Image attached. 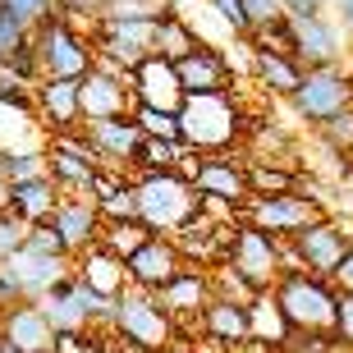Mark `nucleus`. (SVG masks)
<instances>
[{"instance_id":"obj_27","label":"nucleus","mask_w":353,"mask_h":353,"mask_svg":"<svg viewBox=\"0 0 353 353\" xmlns=\"http://www.w3.org/2000/svg\"><path fill=\"white\" fill-rule=\"evenodd\" d=\"M32 303L46 312L51 330H88L92 326L88 307H83V299H79V275H74V271H65L46 294H41V299H32Z\"/></svg>"},{"instance_id":"obj_51","label":"nucleus","mask_w":353,"mask_h":353,"mask_svg":"<svg viewBox=\"0 0 353 353\" xmlns=\"http://www.w3.org/2000/svg\"><path fill=\"white\" fill-rule=\"evenodd\" d=\"M285 5V14H307V10H321L326 0H280Z\"/></svg>"},{"instance_id":"obj_22","label":"nucleus","mask_w":353,"mask_h":353,"mask_svg":"<svg viewBox=\"0 0 353 353\" xmlns=\"http://www.w3.org/2000/svg\"><path fill=\"white\" fill-rule=\"evenodd\" d=\"M0 340L14 353H46L55 340V330L37 303H14L10 312H0Z\"/></svg>"},{"instance_id":"obj_24","label":"nucleus","mask_w":353,"mask_h":353,"mask_svg":"<svg viewBox=\"0 0 353 353\" xmlns=\"http://www.w3.org/2000/svg\"><path fill=\"white\" fill-rule=\"evenodd\" d=\"M5 266H10V275L23 285L28 303H32V299H41V294H46L74 262H69V257H55V252H37V248L23 243V248H14L10 257H5Z\"/></svg>"},{"instance_id":"obj_3","label":"nucleus","mask_w":353,"mask_h":353,"mask_svg":"<svg viewBox=\"0 0 353 353\" xmlns=\"http://www.w3.org/2000/svg\"><path fill=\"white\" fill-rule=\"evenodd\" d=\"M28 32H32V46H37L41 79H83V74L97 65V41H92V28L65 19L60 10H51L46 19H37Z\"/></svg>"},{"instance_id":"obj_48","label":"nucleus","mask_w":353,"mask_h":353,"mask_svg":"<svg viewBox=\"0 0 353 353\" xmlns=\"http://www.w3.org/2000/svg\"><path fill=\"white\" fill-rule=\"evenodd\" d=\"M14 303H28V294H23V285L10 275V266L0 262V312H10Z\"/></svg>"},{"instance_id":"obj_10","label":"nucleus","mask_w":353,"mask_h":353,"mask_svg":"<svg viewBox=\"0 0 353 353\" xmlns=\"http://www.w3.org/2000/svg\"><path fill=\"white\" fill-rule=\"evenodd\" d=\"M321 216H326V202L307 193H275V197H248L243 202V221L275 239H294L299 230H307Z\"/></svg>"},{"instance_id":"obj_1","label":"nucleus","mask_w":353,"mask_h":353,"mask_svg":"<svg viewBox=\"0 0 353 353\" xmlns=\"http://www.w3.org/2000/svg\"><path fill=\"white\" fill-rule=\"evenodd\" d=\"M179 143L202 152V157H221L239 152L243 133L252 124V110L239 101V92H197L179 101Z\"/></svg>"},{"instance_id":"obj_41","label":"nucleus","mask_w":353,"mask_h":353,"mask_svg":"<svg viewBox=\"0 0 353 353\" xmlns=\"http://www.w3.org/2000/svg\"><path fill=\"white\" fill-rule=\"evenodd\" d=\"M23 41H28V23L19 19V14H10L5 5H0V65H5V60H10Z\"/></svg>"},{"instance_id":"obj_32","label":"nucleus","mask_w":353,"mask_h":353,"mask_svg":"<svg viewBox=\"0 0 353 353\" xmlns=\"http://www.w3.org/2000/svg\"><path fill=\"white\" fill-rule=\"evenodd\" d=\"M152 239V230H147L138 216H129V221H101V248H110L115 257H129V252H138Z\"/></svg>"},{"instance_id":"obj_18","label":"nucleus","mask_w":353,"mask_h":353,"mask_svg":"<svg viewBox=\"0 0 353 353\" xmlns=\"http://www.w3.org/2000/svg\"><path fill=\"white\" fill-rule=\"evenodd\" d=\"M79 105H83V124L88 119H115V115H133V88L129 79H115V74H101V69H88L79 79Z\"/></svg>"},{"instance_id":"obj_56","label":"nucleus","mask_w":353,"mask_h":353,"mask_svg":"<svg viewBox=\"0 0 353 353\" xmlns=\"http://www.w3.org/2000/svg\"><path fill=\"white\" fill-rule=\"evenodd\" d=\"M0 353H14V349H0Z\"/></svg>"},{"instance_id":"obj_50","label":"nucleus","mask_w":353,"mask_h":353,"mask_svg":"<svg viewBox=\"0 0 353 353\" xmlns=\"http://www.w3.org/2000/svg\"><path fill=\"white\" fill-rule=\"evenodd\" d=\"M326 14L353 37V0H326Z\"/></svg>"},{"instance_id":"obj_11","label":"nucleus","mask_w":353,"mask_h":353,"mask_svg":"<svg viewBox=\"0 0 353 353\" xmlns=\"http://www.w3.org/2000/svg\"><path fill=\"white\" fill-rule=\"evenodd\" d=\"M289 248H294V257H299L303 271L330 280V271L340 266V257L353 248V239H349V230H344L340 221L321 216V221H312L307 230H299V234L289 239Z\"/></svg>"},{"instance_id":"obj_25","label":"nucleus","mask_w":353,"mask_h":353,"mask_svg":"<svg viewBox=\"0 0 353 353\" xmlns=\"http://www.w3.org/2000/svg\"><path fill=\"white\" fill-rule=\"evenodd\" d=\"M193 326L202 330L211 344L239 349V344H248V303H230V299H216V294H211Z\"/></svg>"},{"instance_id":"obj_54","label":"nucleus","mask_w":353,"mask_h":353,"mask_svg":"<svg viewBox=\"0 0 353 353\" xmlns=\"http://www.w3.org/2000/svg\"><path fill=\"white\" fill-rule=\"evenodd\" d=\"M119 353H152V349H138V344H124V340H119Z\"/></svg>"},{"instance_id":"obj_9","label":"nucleus","mask_w":353,"mask_h":353,"mask_svg":"<svg viewBox=\"0 0 353 353\" xmlns=\"http://www.w3.org/2000/svg\"><path fill=\"white\" fill-rule=\"evenodd\" d=\"M289 19V32H294V55H299L303 69H321V65H344V55H349V46H344V32L335 19L326 14V5L321 10H307V14H285Z\"/></svg>"},{"instance_id":"obj_19","label":"nucleus","mask_w":353,"mask_h":353,"mask_svg":"<svg viewBox=\"0 0 353 353\" xmlns=\"http://www.w3.org/2000/svg\"><path fill=\"white\" fill-rule=\"evenodd\" d=\"M207 299H211V271H207V266H183L170 285L157 289V303L174 316L179 335H183V326H193V321H197V312L207 307Z\"/></svg>"},{"instance_id":"obj_12","label":"nucleus","mask_w":353,"mask_h":353,"mask_svg":"<svg viewBox=\"0 0 353 353\" xmlns=\"http://www.w3.org/2000/svg\"><path fill=\"white\" fill-rule=\"evenodd\" d=\"M83 138L92 143V152H97V161H101L105 170L133 174V161H138V147H143V129L133 124V115L88 119L83 124Z\"/></svg>"},{"instance_id":"obj_58","label":"nucleus","mask_w":353,"mask_h":353,"mask_svg":"<svg viewBox=\"0 0 353 353\" xmlns=\"http://www.w3.org/2000/svg\"><path fill=\"white\" fill-rule=\"evenodd\" d=\"M46 353H51V349H46Z\"/></svg>"},{"instance_id":"obj_21","label":"nucleus","mask_w":353,"mask_h":353,"mask_svg":"<svg viewBox=\"0 0 353 353\" xmlns=\"http://www.w3.org/2000/svg\"><path fill=\"white\" fill-rule=\"evenodd\" d=\"M129 88H133V101L161 105V110H179V101H183L179 74H174V65H170V60H161V55H147V60L133 65Z\"/></svg>"},{"instance_id":"obj_26","label":"nucleus","mask_w":353,"mask_h":353,"mask_svg":"<svg viewBox=\"0 0 353 353\" xmlns=\"http://www.w3.org/2000/svg\"><path fill=\"white\" fill-rule=\"evenodd\" d=\"M69 271L79 275L88 289L105 294V299H119V294L129 289V271H124V257H115V252L101 248V243L83 248L79 257H74V266H69Z\"/></svg>"},{"instance_id":"obj_47","label":"nucleus","mask_w":353,"mask_h":353,"mask_svg":"<svg viewBox=\"0 0 353 353\" xmlns=\"http://www.w3.org/2000/svg\"><path fill=\"white\" fill-rule=\"evenodd\" d=\"M335 340L353 349V294H340V312H335Z\"/></svg>"},{"instance_id":"obj_4","label":"nucleus","mask_w":353,"mask_h":353,"mask_svg":"<svg viewBox=\"0 0 353 353\" xmlns=\"http://www.w3.org/2000/svg\"><path fill=\"white\" fill-rule=\"evenodd\" d=\"M275 303L285 312L294 335H335V312H340V294L330 289V280L312 271H285L275 280Z\"/></svg>"},{"instance_id":"obj_29","label":"nucleus","mask_w":353,"mask_h":353,"mask_svg":"<svg viewBox=\"0 0 353 353\" xmlns=\"http://www.w3.org/2000/svg\"><path fill=\"white\" fill-rule=\"evenodd\" d=\"M197 41H202V32H197L183 14H174L170 5H161V10L152 14V55H161V60L179 65V60L193 51Z\"/></svg>"},{"instance_id":"obj_55","label":"nucleus","mask_w":353,"mask_h":353,"mask_svg":"<svg viewBox=\"0 0 353 353\" xmlns=\"http://www.w3.org/2000/svg\"><path fill=\"white\" fill-rule=\"evenodd\" d=\"M0 207H5V174H0Z\"/></svg>"},{"instance_id":"obj_42","label":"nucleus","mask_w":353,"mask_h":353,"mask_svg":"<svg viewBox=\"0 0 353 353\" xmlns=\"http://www.w3.org/2000/svg\"><path fill=\"white\" fill-rule=\"evenodd\" d=\"M28 248H37V252H55V257H69L65 243H60V234H55V225L51 221H37V225H28V234H23Z\"/></svg>"},{"instance_id":"obj_33","label":"nucleus","mask_w":353,"mask_h":353,"mask_svg":"<svg viewBox=\"0 0 353 353\" xmlns=\"http://www.w3.org/2000/svg\"><path fill=\"white\" fill-rule=\"evenodd\" d=\"M248 188H252V197L294 193L299 188V174L285 170V165H271V161H248Z\"/></svg>"},{"instance_id":"obj_30","label":"nucleus","mask_w":353,"mask_h":353,"mask_svg":"<svg viewBox=\"0 0 353 353\" xmlns=\"http://www.w3.org/2000/svg\"><path fill=\"white\" fill-rule=\"evenodd\" d=\"M289 321H285V312H280V303H275V294L271 289H262L257 299L248 303V340H257V344H266L271 353H280L289 344Z\"/></svg>"},{"instance_id":"obj_6","label":"nucleus","mask_w":353,"mask_h":353,"mask_svg":"<svg viewBox=\"0 0 353 353\" xmlns=\"http://www.w3.org/2000/svg\"><path fill=\"white\" fill-rule=\"evenodd\" d=\"M221 262H230L252 289H275V280L285 275V239H275L266 230H257V225L239 221V230H234V239H230Z\"/></svg>"},{"instance_id":"obj_31","label":"nucleus","mask_w":353,"mask_h":353,"mask_svg":"<svg viewBox=\"0 0 353 353\" xmlns=\"http://www.w3.org/2000/svg\"><path fill=\"white\" fill-rule=\"evenodd\" d=\"M46 143V129H41L37 110H19V105L0 101V152H14V147H41Z\"/></svg>"},{"instance_id":"obj_34","label":"nucleus","mask_w":353,"mask_h":353,"mask_svg":"<svg viewBox=\"0 0 353 353\" xmlns=\"http://www.w3.org/2000/svg\"><path fill=\"white\" fill-rule=\"evenodd\" d=\"M133 124L143 129V138H170L179 143V115L174 110H161V105H133Z\"/></svg>"},{"instance_id":"obj_28","label":"nucleus","mask_w":353,"mask_h":353,"mask_svg":"<svg viewBox=\"0 0 353 353\" xmlns=\"http://www.w3.org/2000/svg\"><path fill=\"white\" fill-rule=\"evenodd\" d=\"M248 69H252V83L266 97H285V101L303 83V65L294 55H275V51H262V46H248Z\"/></svg>"},{"instance_id":"obj_23","label":"nucleus","mask_w":353,"mask_h":353,"mask_svg":"<svg viewBox=\"0 0 353 353\" xmlns=\"http://www.w3.org/2000/svg\"><path fill=\"white\" fill-rule=\"evenodd\" d=\"M60 188H55L51 174H32V179H14L5 183V211H10L14 221L23 225H37V221H51L55 202H60Z\"/></svg>"},{"instance_id":"obj_5","label":"nucleus","mask_w":353,"mask_h":353,"mask_svg":"<svg viewBox=\"0 0 353 353\" xmlns=\"http://www.w3.org/2000/svg\"><path fill=\"white\" fill-rule=\"evenodd\" d=\"M110 330H115L124 344H138V349H152V353L170 349V344L179 340V326H174V316L157 303V294H147V289H133V285L119 294Z\"/></svg>"},{"instance_id":"obj_14","label":"nucleus","mask_w":353,"mask_h":353,"mask_svg":"<svg viewBox=\"0 0 353 353\" xmlns=\"http://www.w3.org/2000/svg\"><path fill=\"white\" fill-rule=\"evenodd\" d=\"M183 266H188V262H183L179 243H174L170 234H152L138 252H129V257H124L129 285H133V289H147V294H157L161 285H170Z\"/></svg>"},{"instance_id":"obj_57","label":"nucleus","mask_w":353,"mask_h":353,"mask_svg":"<svg viewBox=\"0 0 353 353\" xmlns=\"http://www.w3.org/2000/svg\"><path fill=\"white\" fill-rule=\"evenodd\" d=\"M0 349H5V340H0Z\"/></svg>"},{"instance_id":"obj_44","label":"nucleus","mask_w":353,"mask_h":353,"mask_svg":"<svg viewBox=\"0 0 353 353\" xmlns=\"http://www.w3.org/2000/svg\"><path fill=\"white\" fill-rule=\"evenodd\" d=\"M243 14H248V32L262 23H275V19H285V5L280 0H243ZM243 32V37H248Z\"/></svg>"},{"instance_id":"obj_20","label":"nucleus","mask_w":353,"mask_h":353,"mask_svg":"<svg viewBox=\"0 0 353 353\" xmlns=\"http://www.w3.org/2000/svg\"><path fill=\"white\" fill-rule=\"evenodd\" d=\"M37 119L46 133H74L83 129V105H79V79H37Z\"/></svg>"},{"instance_id":"obj_53","label":"nucleus","mask_w":353,"mask_h":353,"mask_svg":"<svg viewBox=\"0 0 353 353\" xmlns=\"http://www.w3.org/2000/svg\"><path fill=\"white\" fill-rule=\"evenodd\" d=\"M161 353H197V349H193V344H183V340H174L170 349H161Z\"/></svg>"},{"instance_id":"obj_38","label":"nucleus","mask_w":353,"mask_h":353,"mask_svg":"<svg viewBox=\"0 0 353 353\" xmlns=\"http://www.w3.org/2000/svg\"><path fill=\"white\" fill-rule=\"evenodd\" d=\"M312 133L330 147V152H349V147H353V105H349V110H340V115L321 119Z\"/></svg>"},{"instance_id":"obj_15","label":"nucleus","mask_w":353,"mask_h":353,"mask_svg":"<svg viewBox=\"0 0 353 353\" xmlns=\"http://www.w3.org/2000/svg\"><path fill=\"white\" fill-rule=\"evenodd\" d=\"M193 188L202 197H221V202L243 211V202L252 197L243 147H239V152H221V157H202V165H197V174H193Z\"/></svg>"},{"instance_id":"obj_13","label":"nucleus","mask_w":353,"mask_h":353,"mask_svg":"<svg viewBox=\"0 0 353 353\" xmlns=\"http://www.w3.org/2000/svg\"><path fill=\"white\" fill-rule=\"evenodd\" d=\"M92 41H97V55L133 69L138 60L152 55V19H97Z\"/></svg>"},{"instance_id":"obj_35","label":"nucleus","mask_w":353,"mask_h":353,"mask_svg":"<svg viewBox=\"0 0 353 353\" xmlns=\"http://www.w3.org/2000/svg\"><path fill=\"white\" fill-rule=\"evenodd\" d=\"M0 174H5V183L46 174V157H41V147H14V152H0Z\"/></svg>"},{"instance_id":"obj_17","label":"nucleus","mask_w":353,"mask_h":353,"mask_svg":"<svg viewBox=\"0 0 353 353\" xmlns=\"http://www.w3.org/2000/svg\"><path fill=\"white\" fill-rule=\"evenodd\" d=\"M51 225H55V234H60V243H65L69 262H74L83 248H92V243L101 239V211H97V202H92L88 193L60 197L55 211H51Z\"/></svg>"},{"instance_id":"obj_52","label":"nucleus","mask_w":353,"mask_h":353,"mask_svg":"<svg viewBox=\"0 0 353 353\" xmlns=\"http://www.w3.org/2000/svg\"><path fill=\"white\" fill-rule=\"evenodd\" d=\"M335 193H340L344 202L353 207V170H344V174H340V188H335Z\"/></svg>"},{"instance_id":"obj_39","label":"nucleus","mask_w":353,"mask_h":353,"mask_svg":"<svg viewBox=\"0 0 353 353\" xmlns=\"http://www.w3.org/2000/svg\"><path fill=\"white\" fill-rule=\"evenodd\" d=\"M216 19H221V28L230 32V37L243 41V32H248V14H243V0H202Z\"/></svg>"},{"instance_id":"obj_37","label":"nucleus","mask_w":353,"mask_h":353,"mask_svg":"<svg viewBox=\"0 0 353 353\" xmlns=\"http://www.w3.org/2000/svg\"><path fill=\"white\" fill-rule=\"evenodd\" d=\"M110 326H88V330H55L51 353H101V340Z\"/></svg>"},{"instance_id":"obj_36","label":"nucleus","mask_w":353,"mask_h":353,"mask_svg":"<svg viewBox=\"0 0 353 353\" xmlns=\"http://www.w3.org/2000/svg\"><path fill=\"white\" fill-rule=\"evenodd\" d=\"M179 152H183V143H170V138H143L133 170H174Z\"/></svg>"},{"instance_id":"obj_43","label":"nucleus","mask_w":353,"mask_h":353,"mask_svg":"<svg viewBox=\"0 0 353 353\" xmlns=\"http://www.w3.org/2000/svg\"><path fill=\"white\" fill-rule=\"evenodd\" d=\"M55 10L65 14V19H74V23L92 28V23H97V19H101L105 0H55Z\"/></svg>"},{"instance_id":"obj_46","label":"nucleus","mask_w":353,"mask_h":353,"mask_svg":"<svg viewBox=\"0 0 353 353\" xmlns=\"http://www.w3.org/2000/svg\"><path fill=\"white\" fill-rule=\"evenodd\" d=\"M0 5H5L10 14H19V19H23L28 28H32L37 19H46V14L55 10V0H0Z\"/></svg>"},{"instance_id":"obj_16","label":"nucleus","mask_w":353,"mask_h":353,"mask_svg":"<svg viewBox=\"0 0 353 353\" xmlns=\"http://www.w3.org/2000/svg\"><path fill=\"white\" fill-rule=\"evenodd\" d=\"M174 74H179L183 97H197V92H234V65L211 41H197L193 51L174 65Z\"/></svg>"},{"instance_id":"obj_7","label":"nucleus","mask_w":353,"mask_h":353,"mask_svg":"<svg viewBox=\"0 0 353 353\" xmlns=\"http://www.w3.org/2000/svg\"><path fill=\"white\" fill-rule=\"evenodd\" d=\"M289 105H294V115H299L307 129H316L321 119L340 115V110L353 105V74L344 65L303 69V83H299V92L289 97Z\"/></svg>"},{"instance_id":"obj_45","label":"nucleus","mask_w":353,"mask_h":353,"mask_svg":"<svg viewBox=\"0 0 353 353\" xmlns=\"http://www.w3.org/2000/svg\"><path fill=\"white\" fill-rule=\"evenodd\" d=\"M23 234H28V225H23V221H14L10 211L0 207V262H5L14 248H23Z\"/></svg>"},{"instance_id":"obj_49","label":"nucleus","mask_w":353,"mask_h":353,"mask_svg":"<svg viewBox=\"0 0 353 353\" xmlns=\"http://www.w3.org/2000/svg\"><path fill=\"white\" fill-rule=\"evenodd\" d=\"M330 289H335V294H353V248L344 252L340 266L330 271Z\"/></svg>"},{"instance_id":"obj_8","label":"nucleus","mask_w":353,"mask_h":353,"mask_svg":"<svg viewBox=\"0 0 353 353\" xmlns=\"http://www.w3.org/2000/svg\"><path fill=\"white\" fill-rule=\"evenodd\" d=\"M41 157H46V174L55 179V188H60L65 197L88 193L92 179H97V170H101V161H97L92 143L83 138V129H74V133H46Z\"/></svg>"},{"instance_id":"obj_40","label":"nucleus","mask_w":353,"mask_h":353,"mask_svg":"<svg viewBox=\"0 0 353 353\" xmlns=\"http://www.w3.org/2000/svg\"><path fill=\"white\" fill-rule=\"evenodd\" d=\"M0 69H5V74H14L19 83H37V79H41V69H37V46H32V32H28V41H23V46H19V51H14Z\"/></svg>"},{"instance_id":"obj_2","label":"nucleus","mask_w":353,"mask_h":353,"mask_svg":"<svg viewBox=\"0 0 353 353\" xmlns=\"http://www.w3.org/2000/svg\"><path fill=\"white\" fill-rule=\"evenodd\" d=\"M133 202H138V221L152 234H179L183 225L197 216V188L179 179L174 170H133Z\"/></svg>"}]
</instances>
